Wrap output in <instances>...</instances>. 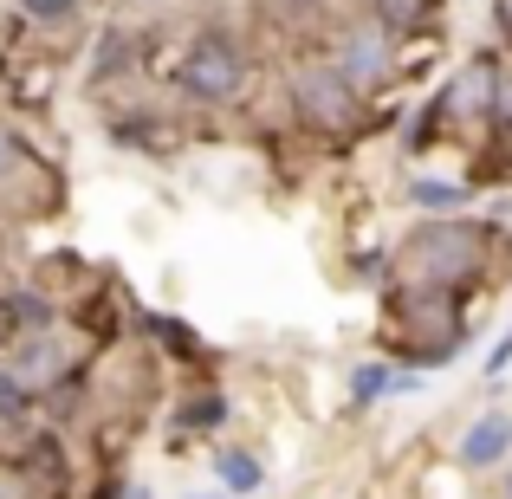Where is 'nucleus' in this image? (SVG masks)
Listing matches in <instances>:
<instances>
[{
  "label": "nucleus",
  "instance_id": "obj_11",
  "mask_svg": "<svg viewBox=\"0 0 512 499\" xmlns=\"http://www.w3.org/2000/svg\"><path fill=\"white\" fill-rule=\"evenodd\" d=\"M396 389V363H357L350 370V409H370Z\"/></svg>",
  "mask_w": 512,
  "mask_h": 499
},
{
  "label": "nucleus",
  "instance_id": "obj_2",
  "mask_svg": "<svg viewBox=\"0 0 512 499\" xmlns=\"http://www.w3.org/2000/svg\"><path fill=\"white\" fill-rule=\"evenodd\" d=\"M480 247H487V234H480L474 221H422L402 240V266H409L422 286H454L461 273L480 266Z\"/></svg>",
  "mask_w": 512,
  "mask_h": 499
},
{
  "label": "nucleus",
  "instance_id": "obj_19",
  "mask_svg": "<svg viewBox=\"0 0 512 499\" xmlns=\"http://www.w3.org/2000/svg\"><path fill=\"white\" fill-rule=\"evenodd\" d=\"M500 33H512V0H500Z\"/></svg>",
  "mask_w": 512,
  "mask_h": 499
},
{
  "label": "nucleus",
  "instance_id": "obj_13",
  "mask_svg": "<svg viewBox=\"0 0 512 499\" xmlns=\"http://www.w3.org/2000/svg\"><path fill=\"white\" fill-rule=\"evenodd\" d=\"M402 195H409V208H428V214H454V208H467V188H461V182H409Z\"/></svg>",
  "mask_w": 512,
  "mask_h": 499
},
{
  "label": "nucleus",
  "instance_id": "obj_6",
  "mask_svg": "<svg viewBox=\"0 0 512 499\" xmlns=\"http://www.w3.org/2000/svg\"><path fill=\"white\" fill-rule=\"evenodd\" d=\"M0 325H7V337L59 331V305H52L46 292H33V286H13L7 299H0Z\"/></svg>",
  "mask_w": 512,
  "mask_h": 499
},
{
  "label": "nucleus",
  "instance_id": "obj_1",
  "mask_svg": "<svg viewBox=\"0 0 512 499\" xmlns=\"http://www.w3.org/2000/svg\"><path fill=\"white\" fill-rule=\"evenodd\" d=\"M247 78H253L247 46H240L234 33H221V26H201L182 46V59H175V85L195 104H234L240 91H247Z\"/></svg>",
  "mask_w": 512,
  "mask_h": 499
},
{
  "label": "nucleus",
  "instance_id": "obj_15",
  "mask_svg": "<svg viewBox=\"0 0 512 499\" xmlns=\"http://www.w3.org/2000/svg\"><path fill=\"white\" fill-rule=\"evenodd\" d=\"M78 13V0H20V20L26 26H65Z\"/></svg>",
  "mask_w": 512,
  "mask_h": 499
},
{
  "label": "nucleus",
  "instance_id": "obj_22",
  "mask_svg": "<svg viewBox=\"0 0 512 499\" xmlns=\"http://www.w3.org/2000/svg\"><path fill=\"white\" fill-rule=\"evenodd\" d=\"M188 499H227V493H188Z\"/></svg>",
  "mask_w": 512,
  "mask_h": 499
},
{
  "label": "nucleus",
  "instance_id": "obj_21",
  "mask_svg": "<svg viewBox=\"0 0 512 499\" xmlns=\"http://www.w3.org/2000/svg\"><path fill=\"white\" fill-rule=\"evenodd\" d=\"M500 493H506V499H512V461H506V480H500Z\"/></svg>",
  "mask_w": 512,
  "mask_h": 499
},
{
  "label": "nucleus",
  "instance_id": "obj_20",
  "mask_svg": "<svg viewBox=\"0 0 512 499\" xmlns=\"http://www.w3.org/2000/svg\"><path fill=\"white\" fill-rule=\"evenodd\" d=\"M124 499H150V487H124Z\"/></svg>",
  "mask_w": 512,
  "mask_h": 499
},
{
  "label": "nucleus",
  "instance_id": "obj_18",
  "mask_svg": "<svg viewBox=\"0 0 512 499\" xmlns=\"http://www.w3.org/2000/svg\"><path fill=\"white\" fill-rule=\"evenodd\" d=\"M143 331H156V337H163V344H175V350H195V337L175 331V318H143Z\"/></svg>",
  "mask_w": 512,
  "mask_h": 499
},
{
  "label": "nucleus",
  "instance_id": "obj_17",
  "mask_svg": "<svg viewBox=\"0 0 512 499\" xmlns=\"http://www.w3.org/2000/svg\"><path fill=\"white\" fill-rule=\"evenodd\" d=\"M506 370H512V331L487 350V383H506Z\"/></svg>",
  "mask_w": 512,
  "mask_h": 499
},
{
  "label": "nucleus",
  "instance_id": "obj_10",
  "mask_svg": "<svg viewBox=\"0 0 512 499\" xmlns=\"http://www.w3.org/2000/svg\"><path fill=\"white\" fill-rule=\"evenodd\" d=\"M363 7H370V26H376V33L402 39V33H415V26H428L435 0H363Z\"/></svg>",
  "mask_w": 512,
  "mask_h": 499
},
{
  "label": "nucleus",
  "instance_id": "obj_12",
  "mask_svg": "<svg viewBox=\"0 0 512 499\" xmlns=\"http://www.w3.org/2000/svg\"><path fill=\"white\" fill-rule=\"evenodd\" d=\"M33 402L39 396L7 370V363H0V428H26V422H33Z\"/></svg>",
  "mask_w": 512,
  "mask_h": 499
},
{
  "label": "nucleus",
  "instance_id": "obj_3",
  "mask_svg": "<svg viewBox=\"0 0 512 499\" xmlns=\"http://www.w3.org/2000/svg\"><path fill=\"white\" fill-rule=\"evenodd\" d=\"M292 111L312 130H350L363 117V91L331 59H305V65H292Z\"/></svg>",
  "mask_w": 512,
  "mask_h": 499
},
{
  "label": "nucleus",
  "instance_id": "obj_24",
  "mask_svg": "<svg viewBox=\"0 0 512 499\" xmlns=\"http://www.w3.org/2000/svg\"><path fill=\"white\" fill-rule=\"evenodd\" d=\"M0 344H7V325H0Z\"/></svg>",
  "mask_w": 512,
  "mask_h": 499
},
{
  "label": "nucleus",
  "instance_id": "obj_8",
  "mask_svg": "<svg viewBox=\"0 0 512 499\" xmlns=\"http://www.w3.org/2000/svg\"><path fill=\"white\" fill-rule=\"evenodd\" d=\"M143 52H150V33H130V26H111V33L98 39V59H91V85H104V78L130 72V65H143Z\"/></svg>",
  "mask_w": 512,
  "mask_h": 499
},
{
  "label": "nucleus",
  "instance_id": "obj_9",
  "mask_svg": "<svg viewBox=\"0 0 512 499\" xmlns=\"http://www.w3.org/2000/svg\"><path fill=\"white\" fill-rule=\"evenodd\" d=\"M214 480H221L227 499H253L266 487V467H260V454H247V448H221L214 454Z\"/></svg>",
  "mask_w": 512,
  "mask_h": 499
},
{
  "label": "nucleus",
  "instance_id": "obj_16",
  "mask_svg": "<svg viewBox=\"0 0 512 499\" xmlns=\"http://www.w3.org/2000/svg\"><path fill=\"white\" fill-rule=\"evenodd\" d=\"M487 117L506 130V137H512V72H506V65L493 72V111H487Z\"/></svg>",
  "mask_w": 512,
  "mask_h": 499
},
{
  "label": "nucleus",
  "instance_id": "obj_14",
  "mask_svg": "<svg viewBox=\"0 0 512 499\" xmlns=\"http://www.w3.org/2000/svg\"><path fill=\"white\" fill-rule=\"evenodd\" d=\"M221 422H227V396H214V389L182 402V428H221Z\"/></svg>",
  "mask_w": 512,
  "mask_h": 499
},
{
  "label": "nucleus",
  "instance_id": "obj_4",
  "mask_svg": "<svg viewBox=\"0 0 512 499\" xmlns=\"http://www.w3.org/2000/svg\"><path fill=\"white\" fill-rule=\"evenodd\" d=\"M331 65L350 78V85L370 98V91H383L389 78H396V39L389 33H376L370 20H357V26H338V52H331Z\"/></svg>",
  "mask_w": 512,
  "mask_h": 499
},
{
  "label": "nucleus",
  "instance_id": "obj_7",
  "mask_svg": "<svg viewBox=\"0 0 512 499\" xmlns=\"http://www.w3.org/2000/svg\"><path fill=\"white\" fill-rule=\"evenodd\" d=\"M493 72H500L493 59H467V72L441 91V104H448V111H461V117H487L493 111Z\"/></svg>",
  "mask_w": 512,
  "mask_h": 499
},
{
  "label": "nucleus",
  "instance_id": "obj_23",
  "mask_svg": "<svg viewBox=\"0 0 512 499\" xmlns=\"http://www.w3.org/2000/svg\"><path fill=\"white\" fill-rule=\"evenodd\" d=\"M331 7H350V0H331Z\"/></svg>",
  "mask_w": 512,
  "mask_h": 499
},
{
  "label": "nucleus",
  "instance_id": "obj_5",
  "mask_svg": "<svg viewBox=\"0 0 512 499\" xmlns=\"http://www.w3.org/2000/svg\"><path fill=\"white\" fill-rule=\"evenodd\" d=\"M454 461H461L467 474H493V467H506V461H512V415H506V409H487V415H480V422L461 435Z\"/></svg>",
  "mask_w": 512,
  "mask_h": 499
}]
</instances>
